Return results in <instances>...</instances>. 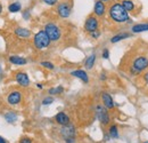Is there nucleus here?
I'll return each instance as SVG.
<instances>
[{
	"mask_svg": "<svg viewBox=\"0 0 148 143\" xmlns=\"http://www.w3.org/2000/svg\"><path fill=\"white\" fill-rule=\"evenodd\" d=\"M108 14L112 21L116 22V23H124L130 21L129 13L124 9V7L122 6V3L120 2H115L111 5L110 9H108Z\"/></svg>",
	"mask_w": 148,
	"mask_h": 143,
	"instance_id": "obj_1",
	"label": "nucleus"
},
{
	"mask_svg": "<svg viewBox=\"0 0 148 143\" xmlns=\"http://www.w3.org/2000/svg\"><path fill=\"white\" fill-rule=\"evenodd\" d=\"M50 42H51V40L48 37V35L46 33L45 30H41V31H39V32H37L34 35L33 44H34V46H36L37 49H45V48L49 47Z\"/></svg>",
	"mask_w": 148,
	"mask_h": 143,
	"instance_id": "obj_2",
	"label": "nucleus"
},
{
	"mask_svg": "<svg viewBox=\"0 0 148 143\" xmlns=\"http://www.w3.org/2000/svg\"><path fill=\"white\" fill-rule=\"evenodd\" d=\"M148 68V58L145 56H140L137 57L130 69V71L132 74H139L140 72H143L144 70H146Z\"/></svg>",
	"mask_w": 148,
	"mask_h": 143,
	"instance_id": "obj_3",
	"label": "nucleus"
},
{
	"mask_svg": "<svg viewBox=\"0 0 148 143\" xmlns=\"http://www.w3.org/2000/svg\"><path fill=\"white\" fill-rule=\"evenodd\" d=\"M45 31L48 35V37L50 38L51 41H57L62 37L60 29H59V26L57 24H55V23H47L45 25Z\"/></svg>",
	"mask_w": 148,
	"mask_h": 143,
	"instance_id": "obj_4",
	"label": "nucleus"
},
{
	"mask_svg": "<svg viewBox=\"0 0 148 143\" xmlns=\"http://www.w3.org/2000/svg\"><path fill=\"white\" fill-rule=\"evenodd\" d=\"M98 28H99V22H98L97 16L96 15H89L86 19V22H84V30L87 32L91 33V32L97 31Z\"/></svg>",
	"mask_w": 148,
	"mask_h": 143,
	"instance_id": "obj_5",
	"label": "nucleus"
},
{
	"mask_svg": "<svg viewBox=\"0 0 148 143\" xmlns=\"http://www.w3.org/2000/svg\"><path fill=\"white\" fill-rule=\"evenodd\" d=\"M71 12H72V7H71V5L69 2L63 1V2H59L57 5V14H58L59 17L62 18L70 17Z\"/></svg>",
	"mask_w": 148,
	"mask_h": 143,
	"instance_id": "obj_6",
	"label": "nucleus"
},
{
	"mask_svg": "<svg viewBox=\"0 0 148 143\" xmlns=\"http://www.w3.org/2000/svg\"><path fill=\"white\" fill-rule=\"evenodd\" d=\"M96 116L98 118V120L103 124V125H107L111 120L110 118V115L106 110V108L103 107V106H97L96 107Z\"/></svg>",
	"mask_w": 148,
	"mask_h": 143,
	"instance_id": "obj_7",
	"label": "nucleus"
},
{
	"mask_svg": "<svg viewBox=\"0 0 148 143\" xmlns=\"http://www.w3.org/2000/svg\"><path fill=\"white\" fill-rule=\"evenodd\" d=\"M63 137L65 139L66 143H73L74 141V137H75V128H74L73 125H65L62 131H60Z\"/></svg>",
	"mask_w": 148,
	"mask_h": 143,
	"instance_id": "obj_8",
	"label": "nucleus"
},
{
	"mask_svg": "<svg viewBox=\"0 0 148 143\" xmlns=\"http://www.w3.org/2000/svg\"><path fill=\"white\" fill-rule=\"evenodd\" d=\"M22 101V94L18 90H13L7 96V103L9 106H17Z\"/></svg>",
	"mask_w": 148,
	"mask_h": 143,
	"instance_id": "obj_9",
	"label": "nucleus"
},
{
	"mask_svg": "<svg viewBox=\"0 0 148 143\" xmlns=\"http://www.w3.org/2000/svg\"><path fill=\"white\" fill-rule=\"evenodd\" d=\"M105 13H106L105 2H103L101 0H97L95 2V6H93V15H96L97 17H101L105 15Z\"/></svg>",
	"mask_w": 148,
	"mask_h": 143,
	"instance_id": "obj_10",
	"label": "nucleus"
},
{
	"mask_svg": "<svg viewBox=\"0 0 148 143\" xmlns=\"http://www.w3.org/2000/svg\"><path fill=\"white\" fill-rule=\"evenodd\" d=\"M15 80L22 87H27L30 85V78L25 72H17L15 76Z\"/></svg>",
	"mask_w": 148,
	"mask_h": 143,
	"instance_id": "obj_11",
	"label": "nucleus"
},
{
	"mask_svg": "<svg viewBox=\"0 0 148 143\" xmlns=\"http://www.w3.org/2000/svg\"><path fill=\"white\" fill-rule=\"evenodd\" d=\"M101 101H103L104 107L106 108V109H110V110H111V109L114 108V101H113L112 96L108 93L104 92V93L101 94Z\"/></svg>",
	"mask_w": 148,
	"mask_h": 143,
	"instance_id": "obj_12",
	"label": "nucleus"
},
{
	"mask_svg": "<svg viewBox=\"0 0 148 143\" xmlns=\"http://www.w3.org/2000/svg\"><path fill=\"white\" fill-rule=\"evenodd\" d=\"M15 35H16V37H18L19 39H29L32 33H31V31L29 29L18 26V28L15 29Z\"/></svg>",
	"mask_w": 148,
	"mask_h": 143,
	"instance_id": "obj_13",
	"label": "nucleus"
},
{
	"mask_svg": "<svg viewBox=\"0 0 148 143\" xmlns=\"http://www.w3.org/2000/svg\"><path fill=\"white\" fill-rule=\"evenodd\" d=\"M55 119H56V121L62 126H65L70 124V117H69L65 112H58V113L56 115Z\"/></svg>",
	"mask_w": 148,
	"mask_h": 143,
	"instance_id": "obj_14",
	"label": "nucleus"
},
{
	"mask_svg": "<svg viewBox=\"0 0 148 143\" xmlns=\"http://www.w3.org/2000/svg\"><path fill=\"white\" fill-rule=\"evenodd\" d=\"M71 74L73 77H76L79 79H81L84 84L89 83V77H88V73L84 71V70H74V71L71 72Z\"/></svg>",
	"mask_w": 148,
	"mask_h": 143,
	"instance_id": "obj_15",
	"label": "nucleus"
},
{
	"mask_svg": "<svg viewBox=\"0 0 148 143\" xmlns=\"http://www.w3.org/2000/svg\"><path fill=\"white\" fill-rule=\"evenodd\" d=\"M8 61H9L12 64H15V65H25L26 62H27L24 57H21V56H17V55H12V56H9Z\"/></svg>",
	"mask_w": 148,
	"mask_h": 143,
	"instance_id": "obj_16",
	"label": "nucleus"
},
{
	"mask_svg": "<svg viewBox=\"0 0 148 143\" xmlns=\"http://www.w3.org/2000/svg\"><path fill=\"white\" fill-rule=\"evenodd\" d=\"M144 31H148V24L147 23H141V24H136L132 26V32L133 33H140Z\"/></svg>",
	"mask_w": 148,
	"mask_h": 143,
	"instance_id": "obj_17",
	"label": "nucleus"
},
{
	"mask_svg": "<svg viewBox=\"0 0 148 143\" xmlns=\"http://www.w3.org/2000/svg\"><path fill=\"white\" fill-rule=\"evenodd\" d=\"M21 9H22V3L19 1H14L8 6L9 13H18Z\"/></svg>",
	"mask_w": 148,
	"mask_h": 143,
	"instance_id": "obj_18",
	"label": "nucleus"
},
{
	"mask_svg": "<svg viewBox=\"0 0 148 143\" xmlns=\"http://www.w3.org/2000/svg\"><path fill=\"white\" fill-rule=\"evenodd\" d=\"M129 37H130V33H128V32L119 33V35H115V36L112 38L111 42H112V44H115V42H119V41H121V40H123V39H127V38H129Z\"/></svg>",
	"mask_w": 148,
	"mask_h": 143,
	"instance_id": "obj_19",
	"label": "nucleus"
},
{
	"mask_svg": "<svg viewBox=\"0 0 148 143\" xmlns=\"http://www.w3.org/2000/svg\"><path fill=\"white\" fill-rule=\"evenodd\" d=\"M95 62H96V54H91V55L86 60L84 65H86V68H87L88 70H90V69H92L93 68Z\"/></svg>",
	"mask_w": 148,
	"mask_h": 143,
	"instance_id": "obj_20",
	"label": "nucleus"
},
{
	"mask_svg": "<svg viewBox=\"0 0 148 143\" xmlns=\"http://www.w3.org/2000/svg\"><path fill=\"white\" fill-rule=\"evenodd\" d=\"M122 6L124 7V9L129 13V12H132L133 9H134V3H133V1H131V0H123L122 2Z\"/></svg>",
	"mask_w": 148,
	"mask_h": 143,
	"instance_id": "obj_21",
	"label": "nucleus"
},
{
	"mask_svg": "<svg viewBox=\"0 0 148 143\" xmlns=\"http://www.w3.org/2000/svg\"><path fill=\"white\" fill-rule=\"evenodd\" d=\"M5 119H6V121L7 123H15L16 121V119H17V115L15 113V112H13V111H10V112H7L6 115H5Z\"/></svg>",
	"mask_w": 148,
	"mask_h": 143,
	"instance_id": "obj_22",
	"label": "nucleus"
},
{
	"mask_svg": "<svg viewBox=\"0 0 148 143\" xmlns=\"http://www.w3.org/2000/svg\"><path fill=\"white\" fill-rule=\"evenodd\" d=\"M48 92H49V94H50V95H56V94H60V93H63V92H64V88H63L62 86H58V87L50 88Z\"/></svg>",
	"mask_w": 148,
	"mask_h": 143,
	"instance_id": "obj_23",
	"label": "nucleus"
},
{
	"mask_svg": "<svg viewBox=\"0 0 148 143\" xmlns=\"http://www.w3.org/2000/svg\"><path fill=\"white\" fill-rule=\"evenodd\" d=\"M110 135H111L113 139H116L117 136H119V132H117V127L115 125L111 126V128H110Z\"/></svg>",
	"mask_w": 148,
	"mask_h": 143,
	"instance_id": "obj_24",
	"label": "nucleus"
},
{
	"mask_svg": "<svg viewBox=\"0 0 148 143\" xmlns=\"http://www.w3.org/2000/svg\"><path fill=\"white\" fill-rule=\"evenodd\" d=\"M43 68H46V69H49V70H53L55 67H54V64L51 63V62H48V61H43V62H41L40 63Z\"/></svg>",
	"mask_w": 148,
	"mask_h": 143,
	"instance_id": "obj_25",
	"label": "nucleus"
},
{
	"mask_svg": "<svg viewBox=\"0 0 148 143\" xmlns=\"http://www.w3.org/2000/svg\"><path fill=\"white\" fill-rule=\"evenodd\" d=\"M53 102H54V97H51V96H47V97L43 99L42 104H43V106H49V104H51Z\"/></svg>",
	"mask_w": 148,
	"mask_h": 143,
	"instance_id": "obj_26",
	"label": "nucleus"
},
{
	"mask_svg": "<svg viewBox=\"0 0 148 143\" xmlns=\"http://www.w3.org/2000/svg\"><path fill=\"white\" fill-rule=\"evenodd\" d=\"M46 5H48V6H55V5H57L58 3V1L59 0H42Z\"/></svg>",
	"mask_w": 148,
	"mask_h": 143,
	"instance_id": "obj_27",
	"label": "nucleus"
},
{
	"mask_svg": "<svg viewBox=\"0 0 148 143\" xmlns=\"http://www.w3.org/2000/svg\"><path fill=\"white\" fill-rule=\"evenodd\" d=\"M90 36L92 37V38H95V39H98L99 36H100V32L97 30V31H95V32H91V33H90Z\"/></svg>",
	"mask_w": 148,
	"mask_h": 143,
	"instance_id": "obj_28",
	"label": "nucleus"
},
{
	"mask_svg": "<svg viewBox=\"0 0 148 143\" xmlns=\"http://www.w3.org/2000/svg\"><path fill=\"white\" fill-rule=\"evenodd\" d=\"M110 57V52L108 49H104L103 51V58H108Z\"/></svg>",
	"mask_w": 148,
	"mask_h": 143,
	"instance_id": "obj_29",
	"label": "nucleus"
},
{
	"mask_svg": "<svg viewBox=\"0 0 148 143\" xmlns=\"http://www.w3.org/2000/svg\"><path fill=\"white\" fill-rule=\"evenodd\" d=\"M19 143H32V141H31L29 137H23V139L19 141Z\"/></svg>",
	"mask_w": 148,
	"mask_h": 143,
	"instance_id": "obj_30",
	"label": "nucleus"
},
{
	"mask_svg": "<svg viewBox=\"0 0 148 143\" xmlns=\"http://www.w3.org/2000/svg\"><path fill=\"white\" fill-rule=\"evenodd\" d=\"M29 12H24V17H25V19H29Z\"/></svg>",
	"mask_w": 148,
	"mask_h": 143,
	"instance_id": "obj_31",
	"label": "nucleus"
},
{
	"mask_svg": "<svg viewBox=\"0 0 148 143\" xmlns=\"http://www.w3.org/2000/svg\"><path fill=\"white\" fill-rule=\"evenodd\" d=\"M0 143H7V142H6V140H5L3 137H1V136H0Z\"/></svg>",
	"mask_w": 148,
	"mask_h": 143,
	"instance_id": "obj_32",
	"label": "nucleus"
},
{
	"mask_svg": "<svg viewBox=\"0 0 148 143\" xmlns=\"http://www.w3.org/2000/svg\"><path fill=\"white\" fill-rule=\"evenodd\" d=\"M144 78H145V80H146V83H147V84H148V72H147V73H146V74H145V77H144Z\"/></svg>",
	"mask_w": 148,
	"mask_h": 143,
	"instance_id": "obj_33",
	"label": "nucleus"
},
{
	"mask_svg": "<svg viewBox=\"0 0 148 143\" xmlns=\"http://www.w3.org/2000/svg\"><path fill=\"white\" fill-rule=\"evenodd\" d=\"M2 10H3V7H2V5H1V2H0V14L2 13Z\"/></svg>",
	"mask_w": 148,
	"mask_h": 143,
	"instance_id": "obj_34",
	"label": "nucleus"
},
{
	"mask_svg": "<svg viewBox=\"0 0 148 143\" xmlns=\"http://www.w3.org/2000/svg\"><path fill=\"white\" fill-rule=\"evenodd\" d=\"M100 78L104 80V79H106V76H105V74H101V77H100Z\"/></svg>",
	"mask_w": 148,
	"mask_h": 143,
	"instance_id": "obj_35",
	"label": "nucleus"
},
{
	"mask_svg": "<svg viewBox=\"0 0 148 143\" xmlns=\"http://www.w3.org/2000/svg\"><path fill=\"white\" fill-rule=\"evenodd\" d=\"M37 87H38V88H42V85H40V84H38V85H37Z\"/></svg>",
	"mask_w": 148,
	"mask_h": 143,
	"instance_id": "obj_36",
	"label": "nucleus"
},
{
	"mask_svg": "<svg viewBox=\"0 0 148 143\" xmlns=\"http://www.w3.org/2000/svg\"><path fill=\"white\" fill-rule=\"evenodd\" d=\"M101 1H103V2H110L111 0H101Z\"/></svg>",
	"mask_w": 148,
	"mask_h": 143,
	"instance_id": "obj_37",
	"label": "nucleus"
},
{
	"mask_svg": "<svg viewBox=\"0 0 148 143\" xmlns=\"http://www.w3.org/2000/svg\"><path fill=\"white\" fill-rule=\"evenodd\" d=\"M144 143H148V141H146V142H144Z\"/></svg>",
	"mask_w": 148,
	"mask_h": 143,
	"instance_id": "obj_38",
	"label": "nucleus"
}]
</instances>
